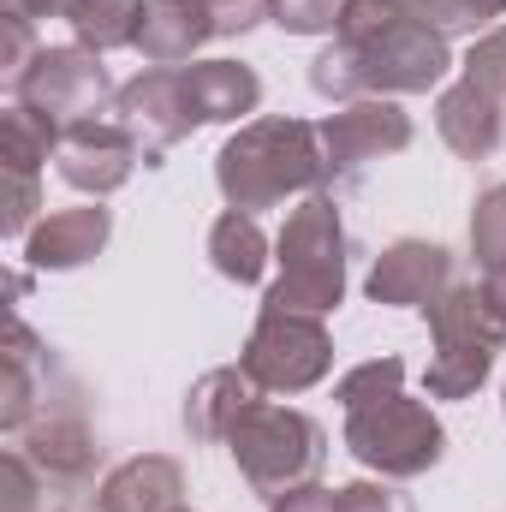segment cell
<instances>
[{
	"mask_svg": "<svg viewBox=\"0 0 506 512\" xmlns=\"http://www.w3.org/2000/svg\"><path fill=\"white\" fill-rule=\"evenodd\" d=\"M227 453L239 465V477L251 483L262 501H280L304 483L322 477L328 465V429L298 411V405H274V399H256L251 411L233 423L227 435Z\"/></svg>",
	"mask_w": 506,
	"mask_h": 512,
	"instance_id": "cell-4",
	"label": "cell"
},
{
	"mask_svg": "<svg viewBox=\"0 0 506 512\" xmlns=\"http://www.w3.org/2000/svg\"><path fill=\"white\" fill-rule=\"evenodd\" d=\"M453 262L459 256L435 239H393L370 262L364 292H370V304H387V310H429L453 286Z\"/></svg>",
	"mask_w": 506,
	"mask_h": 512,
	"instance_id": "cell-12",
	"label": "cell"
},
{
	"mask_svg": "<svg viewBox=\"0 0 506 512\" xmlns=\"http://www.w3.org/2000/svg\"><path fill=\"white\" fill-rule=\"evenodd\" d=\"M203 6H209L221 36H245V30H256L268 18V0H203Z\"/></svg>",
	"mask_w": 506,
	"mask_h": 512,
	"instance_id": "cell-31",
	"label": "cell"
},
{
	"mask_svg": "<svg viewBox=\"0 0 506 512\" xmlns=\"http://www.w3.org/2000/svg\"><path fill=\"white\" fill-rule=\"evenodd\" d=\"M42 471L12 447V453H0V512H36L42 501Z\"/></svg>",
	"mask_w": 506,
	"mask_h": 512,
	"instance_id": "cell-29",
	"label": "cell"
},
{
	"mask_svg": "<svg viewBox=\"0 0 506 512\" xmlns=\"http://www.w3.org/2000/svg\"><path fill=\"white\" fill-rule=\"evenodd\" d=\"M209 262H215V274L233 280V286H262V274H268V262H274V245H268V233L256 227V215L227 209V215H215V227H209Z\"/></svg>",
	"mask_w": 506,
	"mask_h": 512,
	"instance_id": "cell-21",
	"label": "cell"
},
{
	"mask_svg": "<svg viewBox=\"0 0 506 512\" xmlns=\"http://www.w3.org/2000/svg\"><path fill=\"white\" fill-rule=\"evenodd\" d=\"M66 24H72V42L90 48V54H114L137 42V24H143V0H72L66 6Z\"/></svg>",
	"mask_w": 506,
	"mask_h": 512,
	"instance_id": "cell-22",
	"label": "cell"
},
{
	"mask_svg": "<svg viewBox=\"0 0 506 512\" xmlns=\"http://www.w3.org/2000/svg\"><path fill=\"white\" fill-rule=\"evenodd\" d=\"M423 316H429V334H435V358H429V376H423L429 399H471L489 382V370H495V358L506 346V328L495 322L483 286L453 280Z\"/></svg>",
	"mask_w": 506,
	"mask_h": 512,
	"instance_id": "cell-5",
	"label": "cell"
},
{
	"mask_svg": "<svg viewBox=\"0 0 506 512\" xmlns=\"http://www.w3.org/2000/svg\"><path fill=\"white\" fill-rule=\"evenodd\" d=\"M239 364L256 376L262 393H310L316 382H328V370H334V334H328L322 316L262 304Z\"/></svg>",
	"mask_w": 506,
	"mask_h": 512,
	"instance_id": "cell-8",
	"label": "cell"
},
{
	"mask_svg": "<svg viewBox=\"0 0 506 512\" xmlns=\"http://www.w3.org/2000/svg\"><path fill=\"white\" fill-rule=\"evenodd\" d=\"M179 507H185V465L167 459V453H131L96 489V512H179Z\"/></svg>",
	"mask_w": 506,
	"mask_h": 512,
	"instance_id": "cell-16",
	"label": "cell"
},
{
	"mask_svg": "<svg viewBox=\"0 0 506 512\" xmlns=\"http://www.w3.org/2000/svg\"><path fill=\"white\" fill-rule=\"evenodd\" d=\"M256 399H262V387L245 364H221V370H203L191 393H185V429H191V441H221L227 447V435H233V423L251 411Z\"/></svg>",
	"mask_w": 506,
	"mask_h": 512,
	"instance_id": "cell-19",
	"label": "cell"
},
{
	"mask_svg": "<svg viewBox=\"0 0 506 512\" xmlns=\"http://www.w3.org/2000/svg\"><path fill=\"white\" fill-rule=\"evenodd\" d=\"M66 6H72V0H0V18L36 24V18H66Z\"/></svg>",
	"mask_w": 506,
	"mask_h": 512,
	"instance_id": "cell-34",
	"label": "cell"
},
{
	"mask_svg": "<svg viewBox=\"0 0 506 512\" xmlns=\"http://www.w3.org/2000/svg\"><path fill=\"white\" fill-rule=\"evenodd\" d=\"M114 114H120V126L143 143V167H161V155L197 131V114H191V96H185L179 66H149V72H137L131 84H120Z\"/></svg>",
	"mask_w": 506,
	"mask_h": 512,
	"instance_id": "cell-10",
	"label": "cell"
},
{
	"mask_svg": "<svg viewBox=\"0 0 506 512\" xmlns=\"http://www.w3.org/2000/svg\"><path fill=\"white\" fill-rule=\"evenodd\" d=\"M42 399H48V352L30 334V322L12 316V334H6V387H0V429L24 435L36 423Z\"/></svg>",
	"mask_w": 506,
	"mask_h": 512,
	"instance_id": "cell-20",
	"label": "cell"
},
{
	"mask_svg": "<svg viewBox=\"0 0 506 512\" xmlns=\"http://www.w3.org/2000/svg\"><path fill=\"white\" fill-rule=\"evenodd\" d=\"M179 78H185L197 126H239L262 108V78L245 60H191L179 66Z\"/></svg>",
	"mask_w": 506,
	"mask_h": 512,
	"instance_id": "cell-17",
	"label": "cell"
},
{
	"mask_svg": "<svg viewBox=\"0 0 506 512\" xmlns=\"http://www.w3.org/2000/svg\"><path fill=\"white\" fill-rule=\"evenodd\" d=\"M393 393H405V358H364V364H352L340 387H334V399H340V411H364V405H381V399H393Z\"/></svg>",
	"mask_w": 506,
	"mask_h": 512,
	"instance_id": "cell-25",
	"label": "cell"
},
{
	"mask_svg": "<svg viewBox=\"0 0 506 512\" xmlns=\"http://www.w3.org/2000/svg\"><path fill=\"white\" fill-rule=\"evenodd\" d=\"M215 18L203 0H143V24H137V54L143 66H185L203 42H215Z\"/></svg>",
	"mask_w": 506,
	"mask_h": 512,
	"instance_id": "cell-18",
	"label": "cell"
},
{
	"mask_svg": "<svg viewBox=\"0 0 506 512\" xmlns=\"http://www.w3.org/2000/svg\"><path fill=\"white\" fill-rule=\"evenodd\" d=\"M0 155H6V173H42V161L60 155V126H48L24 102H12L0 114Z\"/></svg>",
	"mask_w": 506,
	"mask_h": 512,
	"instance_id": "cell-23",
	"label": "cell"
},
{
	"mask_svg": "<svg viewBox=\"0 0 506 512\" xmlns=\"http://www.w3.org/2000/svg\"><path fill=\"white\" fill-rule=\"evenodd\" d=\"M18 441H24L18 453L42 471V483H60V489H84V483L96 477V465H102V441H96V429H90L84 417H72V411H48V417H36Z\"/></svg>",
	"mask_w": 506,
	"mask_h": 512,
	"instance_id": "cell-14",
	"label": "cell"
},
{
	"mask_svg": "<svg viewBox=\"0 0 506 512\" xmlns=\"http://www.w3.org/2000/svg\"><path fill=\"white\" fill-rule=\"evenodd\" d=\"M405 12H417L429 30H441L447 42L453 36H477V30H495L506 18V0H399Z\"/></svg>",
	"mask_w": 506,
	"mask_h": 512,
	"instance_id": "cell-24",
	"label": "cell"
},
{
	"mask_svg": "<svg viewBox=\"0 0 506 512\" xmlns=\"http://www.w3.org/2000/svg\"><path fill=\"white\" fill-rule=\"evenodd\" d=\"M435 131L459 161H489L506 137V102L489 96L483 84L459 78V84H447L435 96Z\"/></svg>",
	"mask_w": 506,
	"mask_h": 512,
	"instance_id": "cell-15",
	"label": "cell"
},
{
	"mask_svg": "<svg viewBox=\"0 0 506 512\" xmlns=\"http://www.w3.org/2000/svg\"><path fill=\"white\" fill-rule=\"evenodd\" d=\"M215 185H221L227 209H245V215L310 197V191L328 185L322 137H316L310 120H292V114L245 120L215 155Z\"/></svg>",
	"mask_w": 506,
	"mask_h": 512,
	"instance_id": "cell-2",
	"label": "cell"
},
{
	"mask_svg": "<svg viewBox=\"0 0 506 512\" xmlns=\"http://www.w3.org/2000/svg\"><path fill=\"white\" fill-rule=\"evenodd\" d=\"M471 256L477 268H506V185H489L471 209Z\"/></svg>",
	"mask_w": 506,
	"mask_h": 512,
	"instance_id": "cell-26",
	"label": "cell"
},
{
	"mask_svg": "<svg viewBox=\"0 0 506 512\" xmlns=\"http://www.w3.org/2000/svg\"><path fill=\"white\" fill-rule=\"evenodd\" d=\"M316 137H322L328 179L334 173H364L370 161H387V155L411 149V114L393 96H364V102H346V108L322 114Z\"/></svg>",
	"mask_w": 506,
	"mask_h": 512,
	"instance_id": "cell-9",
	"label": "cell"
},
{
	"mask_svg": "<svg viewBox=\"0 0 506 512\" xmlns=\"http://www.w3.org/2000/svg\"><path fill=\"white\" fill-rule=\"evenodd\" d=\"M137 161H143V143L120 126V114H108V120H84V126L60 131V155H54V167H60V179L72 185V191H84V197H114L120 185H126L131 173H137Z\"/></svg>",
	"mask_w": 506,
	"mask_h": 512,
	"instance_id": "cell-11",
	"label": "cell"
},
{
	"mask_svg": "<svg viewBox=\"0 0 506 512\" xmlns=\"http://www.w3.org/2000/svg\"><path fill=\"white\" fill-rule=\"evenodd\" d=\"M459 78L483 84L489 96H501V102H506V18L471 42V54H465V66H459Z\"/></svg>",
	"mask_w": 506,
	"mask_h": 512,
	"instance_id": "cell-28",
	"label": "cell"
},
{
	"mask_svg": "<svg viewBox=\"0 0 506 512\" xmlns=\"http://www.w3.org/2000/svg\"><path fill=\"white\" fill-rule=\"evenodd\" d=\"M30 54H36V24H24V18H0V66L18 78Z\"/></svg>",
	"mask_w": 506,
	"mask_h": 512,
	"instance_id": "cell-32",
	"label": "cell"
},
{
	"mask_svg": "<svg viewBox=\"0 0 506 512\" xmlns=\"http://www.w3.org/2000/svg\"><path fill=\"white\" fill-rule=\"evenodd\" d=\"M346 453L387 483H411L447 459V429L423 399L393 393L381 405L346 411Z\"/></svg>",
	"mask_w": 506,
	"mask_h": 512,
	"instance_id": "cell-6",
	"label": "cell"
},
{
	"mask_svg": "<svg viewBox=\"0 0 506 512\" xmlns=\"http://www.w3.org/2000/svg\"><path fill=\"white\" fill-rule=\"evenodd\" d=\"M12 102H24L48 126L72 131L84 120H108L114 102H120V84L108 78L102 54H90L78 42H60V48H36L24 60V72L12 78Z\"/></svg>",
	"mask_w": 506,
	"mask_h": 512,
	"instance_id": "cell-7",
	"label": "cell"
},
{
	"mask_svg": "<svg viewBox=\"0 0 506 512\" xmlns=\"http://www.w3.org/2000/svg\"><path fill=\"white\" fill-rule=\"evenodd\" d=\"M501 411H506V393H501Z\"/></svg>",
	"mask_w": 506,
	"mask_h": 512,
	"instance_id": "cell-36",
	"label": "cell"
},
{
	"mask_svg": "<svg viewBox=\"0 0 506 512\" xmlns=\"http://www.w3.org/2000/svg\"><path fill=\"white\" fill-rule=\"evenodd\" d=\"M453 48L399 0H352L334 42L310 60V90L322 102H364V96H429L447 90Z\"/></svg>",
	"mask_w": 506,
	"mask_h": 512,
	"instance_id": "cell-1",
	"label": "cell"
},
{
	"mask_svg": "<svg viewBox=\"0 0 506 512\" xmlns=\"http://www.w3.org/2000/svg\"><path fill=\"white\" fill-rule=\"evenodd\" d=\"M108 239H114V215H108L102 203L54 209V215H42V221L30 227L24 262H30L36 274H72V268H84V262H96V256L108 251Z\"/></svg>",
	"mask_w": 506,
	"mask_h": 512,
	"instance_id": "cell-13",
	"label": "cell"
},
{
	"mask_svg": "<svg viewBox=\"0 0 506 512\" xmlns=\"http://www.w3.org/2000/svg\"><path fill=\"white\" fill-rule=\"evenodd\" d=\"M268 512H340V489H322V483H304L280 501H268Z\"/></svg>",
	"mask_w": 506,
	"mask_h": 512,
	"instance_id": "cell-33",
	"label": "cell"
},
{
	"mask_svg": "<svg viewBox=\"0 0 506 512\" xmlns=\"http://www.w3.org/2000/svg\"><path fill=\"white\" fill-rule=\"evenodd\" d=\"M483 298H489L495 322L506 328V268H489V274H483Z\"/></svg>",
	"mask_w": 506,
	"mask_h": 512,
	"instance_id": "cell-35",
	"label": "cell"
},
{
	"mask_svg": "<svg viewBox=\"0 0 506 512\" xmlns=\"http://www.w3.org/2000/svg\"><path fill=\"white\" fill-rule=\"evenodd\" d=\"M352 0H268V24L286 36H334Z\"/></svg>",
	"mask_w": 506,
	"mask_h": 512,
	"instance_id": "cell-27",
	"label": "cell"
},
{
	"mask_svg": "<svg viewBox=\"0 0 506 512\" xmlns=\"http://www.w3.org/2000/svg\"><path fill=\"white\" fill-rule=\"evenodd\" d=\"M179 512H191V507H179Z\"/></svg>",
	"mask_w": 506,
	"mask_h": 512,
	"instance_id": "cell-37",
	"label": "cell"
},
{
	"mask_svg": "<svg viewBox=\"0 0 506 512\" xmlns=\"http://www.w3.org/2000/svg\"><path fill=\"white\" fill-rule=\"evenodd\" d=\"M340 512H417V501L387 477H364V483L340 489Z\"/></svg>",
	"mask_w": 506,
	"mask_h": 512,
	"instance_id": "cell-30",
	"label": "cell"
},
{
	"mask_svg": "<svg viewBox=\"0 0 506 512\" xmlns=\"http://www.w3.org/2000/svg\"><path fill=\"white\" fill-rule=\"evenodd\" d=\"M346 221H340V203L328 191H310L298 197V209L286 215L280 239H274V286L262 292V304L274 310H304V316H328L346 304Z\"/></svg>",
	"mask_w": 506,
	"mask_h": 512,
	"instance_id": "cell-3",
	"label": "cell"
}]
</instances>
